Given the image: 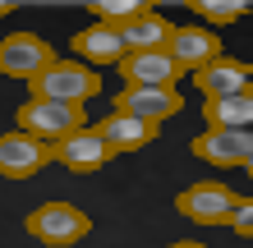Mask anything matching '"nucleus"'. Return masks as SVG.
<instances>
[{
  "label": "nucleus",
  "instance_id": "f257e3e1",
  "mask_svg": "<svg viewBox=\"0 0 253 248\" xmlns=\"http://www.w3.org/2000/svg\"><path fill=\"white\" fill-rule=\"evenodd\" d=\"M97 92H101L97 69H87L79 60H55L28 83V101H74V106H83Z\"/></svg>",
  "mask_w": 253,
  "mask_h": 248
},
{
  "label": "nucleus",
  "instance_id": "f03ea898",
  "mask_svg": "<svg viewBox=\"0 0 253 248\" xmlns=\"http://www.w3.org/2000/svg\"><path fill=\"white\" fill-rule=\"evenodd\" d=\"M14 129L28 138H42V142H60L79 129H87V115L74 101H23L19 115H14Z\"/></svg>",
  "mask_w": 253,
  "mask_h": 248
},
{
  "label": "nucleus",
  "instance_id": "7ed1b4c3",
  "mask_svg": "<svg viewBox=\"0 0 253 248\" xmlns=\"http://www.w3.org/2000/svg\"><path fill=\"white\" fill-rule=\"evenodd\" d=\"M23 230L37 244H46V248H69V244L87 239L92 221H87V212H79L74 202H42L37 212H28Z\"/></svg>",
  "mask_w": 253,
  "mask_h": 248
},
{
  "label": "nucleus",
  "instance_id": "20e7f679",
  "mask_svg": "<svg viewBox=\"0 0 253 248\" xmlns=\"http://www.w3.org/2000/svg\"><path fill=\"white\" fill-rule=\"evenodd\" d=\"M189 152L207 166H221V170H249L253 166V138L249 129H207L189 142Z\"/></svg>",
  "mask_w": 253,
  "mask_h": 248
},
{
  "label": "nucleus",
  "instance_id": "39448f33",
  "mask_svg": "<svg viewBox=\"0 0 253 248\" xmlns=\"http://www.w3.org/2000/svg\"><path fill=\"white\" fill-rule=\"evenodd\" d=\"M46 65H55V51L37 33H9V37H0V74H5V78L33 83Z\"/></svg>",
  "mask_w": 253,
  "mask_h": 248
},
{
  "label": "nucleus",
  "instance_id": "423d86ee",
  "mask_svg": "<svg viewBox=\"0 0 253 248\" xmlns=\"http://www.w3.org/2000/svg\"><path fill=\"white\" fill-rule=\"evenodd\" d=\"M230 207H235V193L216 179H203V184H189L180 188L175 198V212L193 225H226L230 221Z\"/></svg>",
  "mask_w": 253,
  "mask_h": 248
},
{
  "label": "nucleus",
  "instance_id": "0eeeda50",
  "mask_svg": "<svg viewBox=\"0 0 253 248\" xmlns=\"http://www.w3.org/2000/svg\"><path fill=\"white\" fill-rule=\"evenodd\" d=\"M51 166V142L28 138V134H0V175L5 179H33L37 170Z\"/></svg>",
  "mask_w": 253,
  "mask_h": 248
},
{
  "label": "nucleus",
  "instance_id": "6e6552de",
  "mask_svg": "<svg viewBox=\"0 0 253 248\" xmlns=\"http://www.w3.org/2000/svg\"><path fill=\"white\" fill-rule=\"evenodd\" d=\"M115 110L133 115V120H147V124H161L184 110V97L175 87H125V92H115Z\"/></svg>",
  "mask_w": 253,
  "mask_h": 248
},
{
  "label": "nucleus",
  "instance_id": "1a4fd4ad",
  "mask_svg": "<svg viewBox=\"0 0 253 248\" xmlns=\"http://www.w3.org/2000/svg\"><path fill=\"white\" fill-rule=\"evenodd\" d=\"M166 55H170V65L180 69V74H193V69L212 65L221 55V41H216L212 28H170Z\"/></svg>",
  "mask_w": 253,
  "mask_h": 248
},
{
  "label": "nucleus",
  "instance_id": "9d476101",
  "mask_svg": "<svg viewBox=\"0 0 253 248\" xmlns=\"http://www.w3.org/2000/svg\"><path fill=\"white\" fill-rule=\"evenodd\" d=\"M253 83V69L244 60H235V55H216L212 65L193 69V87L203 92V101H216V97H240L249 92Z\"/></svg>",
  "mask_w": 253,
  "mask_h": 248
},
{
  "label": "nucleus",
  "instance_id": "9b49d317",
  "mask_svg": "<svg viewBox=\"0 0 253 248\" xmlns=\"http://www.w3.org/2000/svg\"><path fill=\"white\" fill-rule=\"evenodd\" d=\"M92 134L106 142V152L111 156H129V152H143L147 142L157 138V124H147V120H133V115H120V110H111L101 124H92Z\"/></svg>",
  "mask_w": 253,
  "mask_h": 248
},
{
  "label": "nucleus",
  "instance_id": "f8f14e48",
  "mask_svg": "<svg viewBox=\"0 0 253 248\" xmlns=\"http://www.w3.org/2000/svg\"><path fill=\"white\" fill-rule=\"evenodd\" d=\"M115 69H120L125 87H175L180 83V69L170 65L166 51H129Z\"/></svg>",
  "mask_w": 253,
  "mask_h": 248
},
{
  "label": "nucleus",
  "instance_id": "ddd939ff",
  "mask_svg": "<svg viewBox=\"0 0 253 248\" xmlns=\"http://www.w3.org/2000/svg\"><path fill=\"white\" fill-rule=\"evenodd\" d=\"M51 161H60L74 175H92V170H101V166L111 161V152H106V142H101L92 129H79V134L51 142Z\"/></svg>",
  "mask_w": 253,
  "mask_h": 248
},
{
  "label": "nucleus",
  "instance_id": "4468645a",
  "mask_svg": "<svg viewBox=\"0 0 253 248\" xmlns=\"http://www.w3.org/2000/svg\"><path fill=\"white\" fill-rule=\"evenodd\" d=\"M69 51L79 55V65H120L125 60V41H120V33L115 28H101V23H92V28H83V33H74V41H69Z\"/></svg>",
  "mask_w": 253,
  "mask_h": 248
},
{
  "label": "nucleus",
  "instance_id": "2eb2a0df",
  "mask_svg": "<svg viewBox=\"0 0 253 248\" xmlns=\"http://www.w3.org/2000/svg\"><path fill=\"white\" fill-rule=\"evenodd\" d=\"M170 28H175V23H166L157 9H143L133 23L115 28V33H120V41H125V55H129V51H166Z\"/></svg>",
  "mask_w": 253,
  "mask_h": 248
},
{
  "label": "nucleus",
  "instance_id": "dca6fc26",
  "mask_svg": "<svg viewBox=\"0 0 253 248\" xmlns=\"http://www.w3.org/2000/svg\"><path fill=\"white\" fill-rule=\"evenodd\" d=\"M203 120H207V129H249V120H253V92L203 101Z\"/></svg>",
  "mask_w": 253,
  "mask_h": 248
},
{
  "label": "nucleus",
  "instance_id": "f3484780",
  "mask_svg": "<svg viewBox=\"0 0 253 248\" xmlns=\"http://www.w3.org/2000/svg\"><path fill=\"white\" fill-rule=\"evenodd\" d=\"M189 9L203 19V28H226V23L249 14V0H193Z\"/></svg>",
  "mask_w": 253,
  "mask_h": 248
},
{
  "label": "nucleus",
  "instance_id": "a211bd4d",
  "mask_svg": "<svg viewBox=\"0 0 253 248\" xmlns=\"http://www.w3.org/2000/svg\"><path fill=\"white\" fill-rule=\"evenodd\" d=\"M143 9H152L147 0H92V19L101 23V28H125V23H133Z\"/></svg>",
  "mask_w": 253,
  "mask_h": 248
},
{
  "label": "nucleus",
  "instance_id": "6ab92c4d",
  "mask_svg": "<svg viewBox=\"0 0 253 248\" xmlns=\"http://www.w3.org/2000/svg\"><path fill=\"white\" fill-rule=\"evenodd\" d=\"M240 239L253 235V198H235V207H230V221H226Z\"/></svg>",
  "mask_w": 253,
  "mask_h": 248
},
{
  "label": "nucleus",
  "instance_id": "aec40b11",
  "mask_svg": "<svg viewBox=\"0 0 253 248\" xmlns=\"http://www.w3.org/2000/svg\"><path fill=\"white\" fill-rule=\"evenodd\" d=\"M166 248H207V244H198V239H180V244H166Z\"/></svg>",
  "mask_w": 253,
  "mask_h": 248
},
{
  "label": "nucleus",
  "instance_id": "412c9836",
  "mask_svg": "<svg viewBox=\"0 0 253 248\" xmlns=\"http://www.w3.org/2000/svg\"><path fill=\"white\" fill-rule=\"evenodd\" d=\"M9 14H14V5H9V0H0V19H9Z\"/></svg>",
  "mask_w": 253,
  "mask_h": 248
}]
</instances>
